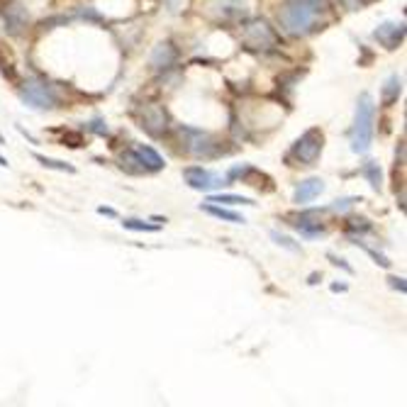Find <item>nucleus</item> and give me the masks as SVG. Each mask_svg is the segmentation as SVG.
<instances>
[{
	"label": "nucleus",
	"instance_id": "16",
	"mask_svg": "<svg viewBox=\"0 0 407 407\" xmlns=\"http://www.w3.org/2000/svg\"><path fill=\"white\" fill-rule=\"evenodd\" d=\"M400 93H403V81H400V76H390L386 81V86H383V101H386V105H393V103L400 98Z\"/></svg>",
	"mask_w": 407,
	"mask_h": 407
},
{
	"label": "nucleus",
	"instance_id": "13",
	"mask_svg": "<svg viewBox=\"0 0 407 407\" xmlns=\"http://www.w3.org/2000/svg\"><path fill=\"white\" fill-rule=\"evenodd\" d=\"M134 156L139 159L142 168H147V171H159V168L166 166V164H164V159L159 156V154L154 151L151 147L139 144V147H137V149H134Z\"/></svg>",
	"mask_w": 407,
	"mask_h": 407
},
{
	"label": "nucleus",
	"instance_id": "8",
	"mask_svg": "<svg viewBox=\"0 0 407 407\" xmlns=\"http://www.w3.org/2000/svg\"><path fill=\"white\" fill-rule=\"evenodd\" d=\"M142 127L151 137H159L166 130V110L161 105H147L144 113H142Z\"/></svg>",
	"mask_w": 407,
	"mask_h": 407
},
{
	"label": "nucleus",
	"instance_id": "20",
	"mask_svg": "<svg viewBox=\"0 0 407 407\" xmlns=\"http://www.w3.org/2000/svg\"><path fill=\"white\" fill-rule=\"evenodd\" d=\"M364 176L368 178V183H371L373 188L381 190V168H378V164L368 161L366 166H364Z\"/></svg>",
	"mask_w": 407,
	"mask_h": 407
},
{
	"label": "nucleus",
	"instance_id": "18",
	"mask_svg": "<svg viewBox=\"0 0 407 407\" xmlns=\"http://www.w3.org/2000/svg\"><path fill=\"white\" fill-rule=\"evenodd\" d=\"M122 227L132 229V232H159L161 224H149V222H144V219H125Z\"/></svg>",
	"mask_w": 407,
	"mask_h": 407
},
{
	"label": "nucleus",
	"instance_id": "7",
	"mask_svg": "<svg viewBox=\"0 0 407 407\" xmlns=\"http://www.w3.org/2000/svg\"><path fill=\"white\" fill-rule=\"evenodd\" d=\"M373 37L386 49H395L405 40V22H383V25H378V30L373 32Z\"/></svg>",
	"mask_w": 407,
	"mask_h": 407
},
{
	"label": "nucleus",
	"instance_id": "10",
	"mask_svg": "<svg viewBox=\"0 0 407 407\" xmlns=\"http://www.w3.org/2000/svg\"><path fill=\"white\" fill-rule=\"evenodd\" d=\"M183 132L190 137V142L185 144V149L193 154V156H210V154H212V139L205 134V132H200V130H183Z\"/></svg>",
	"mask_w": 407,
	"mask_h": 407
},
{
	"label": "nucleus",
	"instance_id": "23",
	"mask_svg": "<svg viewBox=\"0 0 407 407\" xmlns=\"http://www.w3.org/2000/svg\"><path fill=\"white\" fill-rule=\"evenodd\" d=\"M390 285H393V288H398L400 293H405V283H403V278H390Z\"/></svg>",
	"mask_w": 407,
	"mask_h": 407
},
{
	"label": "nucleus",
	"instance_id": "24",
	"mask_svg": "<svg viewBox=\"0 0 407 407\" xmlns=\"http://www.w3.org/2000/svg\"><path fill=\"white\" fill-rule=\"evenodd\" d=\"M93 130H96V132H101V134H105V132H108V127H103V122H101V120H96V122H93Z\"/></svg>",
	"mask_w": 407,
	"mask_h": 407
},
{
	"label": "nucleus",
	"instance_id": "21",
	"mask_svg": "<svg viewBox=\"0 0 407 407\" xmlns=\"http://www.w3.org/2000/svg\"><path fill=\"white\" fill-rule=\"evenodd\" d=\"M356 202H359V197H342V200L334 202L332 210H334V212H346L349 207H354Z\"/></svg>",
	"mask_w": 407,
	"mask_h": 407
},
{
	"label": "nucleus",
	"instance_id": "12",
	"mask_svg": "<svg viewBox=\"0 0 407 407\" xmlns=\"http://www.w3.org/2000/svg\"><path fill=\"white\" fill-rule=\"evenodd\" d=\"M176 59H178V52H176V47H173V44H168V42H164V44H159V47L151 52L149 62H151L154 69H168V66L176 64Z\"/></svg>",
	"mask_w": 407,
	"mask_h": 407
},
{
	"label": "nucleus",
	"instance_id": "2",
	"mask_svg": "<svg viewBox=\"0 0 407 407\" xmlns=\"http://www.w3.org/2000/svg\"><path fill=\"white\" fill-rule=\"evenodd\" d=\"M373 115H376L373 98L368 96V93H364V96L359 98V105H356L354 130H351V151H354V154H366L368 149H371Z\"/></svg>",
	"mask_w": 407,
	"mask_h": 407
},
{
	"label": "nucleus",
	"instance_id": "14",
	"mask_svg": "<svg viewBox=\"0 0 407 407\" xmlns=\"http://www.w3.org/2000/svg\"><path fill=\"white\" fill-rule=\"evenodd\" d=\"M3 15H5V25H8L10 32H20L22 27L27 25V18H30V15H27V10L22 8V5H18V3L8 5Z\"/></svg>",
	"mask_w": 407,
	"mask_h": 407
},
{
	"label": "nucleus",
	"instance_id": "19",
	"mask_svg": "<svg viewBox=\"0 0 407 407\" xmlns=\"http://www.w3.org/2000/svg\"><path fill=\"white\" fill-rule=\"evenodd\" d=\"M35 159L42 164L44 168H57V171H66V173H74L76 168L71 164H64V161H57V159H49V156H42V154H35Z\"/></svg>",
	"mask_w": 407,
	"mask_h": 407
},
{
	"label": "nucleus",
	"instance_id": "9",
	"mask_svg": "<svg viewBox=\"0 0 407 407\" xmlns=\"http://www.w3.org/2000/svg\"><path fill=\"white\" fill-rule=\"evenodd\" d=\"M249 10H246L244 0H219L217 3V18L224 22H241L246 20Z\"/></svg>",
	"mask_w": 407,
	"mask_h": 407
},
{
	"label": "nucleus",
	"instance_id": "3",
	"mask_svg": "<svg viewBox=\"0 0 407 407\" xmlns=\"http://www.w3.org/2000/svg\"><path fill=\"white\" fill-rule=\"evenodd\" d=\"M20 98L25 105L35 110H52L57 105V93H54V88L44 84V81H35V79L27 81V84L20 88Z\"/></svg>",
	"mask_w": 407,
	"mask_h": 407
},
{
	"label": "nucleus",
	"instance_id": "6",
	"mask_svg": "<svg viewBox=\"0 0 407 407\" xmlns=\"http://www.w3.org/2000/svg\"><path fill=\"white\" fill-rule=\"evenodd\" d=\"M183 176H185V183H188L193 190H214V188H222L224 185V176L207 171V168H202V166L185 168Z\"/></svg>",
	"mask_w": 407,
	"mask_h": 407
},
{
	"label": "nucleus",
	"instance_id": "5",
	"mask_svg": "<svg viewBox=\"0 0 407 407\" xmlns=\"http://www.w3.org/2000/svg\"><path fill=\"white\" fill-rule=\"evenodd\" d=\"M293 154L298 156L300 164H307V166L315 164L322 154V132L320 130H307L305 134L295 142Z\"/></svg>",
	"mask_w": 407,
	"mask_h": 407
},
{
	"label": "nucleus",
	"instance_id": "25",
	"mask_svg": "<svg viewBox=\"0 0 407 407\" xmlns=\"http://www.w3.org/2000/svg\"><path fill=\"white\" fill-rule=\"evenodd\" d=\"M98 212H101V214H108V217H115V210H113V207H98Z\"/></svg>",
	"mask_w": 407,
	"mask_h": 407
},
{
	"label": "nucleus",
	"instance_id": "17",
	"mask_svg": "<svg viewBox=\"0 0 407 407\" xmlns=\"http://www.w3.org/2000/svg\"><path fill=\"white\" fill-rule=\"evenodd\" d=\"M207 202H219V205H254V200L251 197H241V195H210V200Z\"/></svg>",
	"mask_w": 407,
	"mask_h": 407
},
{
	"label": "nucleus",
	"instance_id": "1",
	"mask_svg": "<svg viewBox=\"0 0 407 407\" xmlns=\"http://www.w3.org/2000/svg\"><path fill=\"white\" fill-rule=\"evenodd\" d=\"M320 5L310 3V0H290L283 10H280V25L288 35L302 37L315 27V20L320 15Z\"/></svg>",
	"mask_w": 407,
	"mask_h": 407
},
{
	"label": "nucleus",
	"instance_id": "4",
	"mask_svg": "<svg viewBox=\"0 0 407 407\" xmlns=\"http://www.w3.org/2000/svg\"><path fill=\"white\" fill-rule=\"evenodd\" d=\"M241 42L249 49H271L278 42V37L266 20H251L241 30Z\"/></svg>",
	"mask_w": 407,
	"mask_h": 407
},
{
	"label": "nucleus",
	"instance_id": "11",
	"mask_svg": "<svg viewBox=\"0 0 407 407\" xmlns=\"http://www.w3.org/2000/svg\"><path fill=\"white\" fill-rule=\"evenodd\" d=\"M322 190H324V180L322 178H307V180H302L298 188H295L293 200L298 202V205H305V202L315 200Z\"/></svg>",
	"mask_w": 407,
	"mask_h": 407
},
{
	"label": "nucleus",
	"instance_id": "22",
	"mask_svg": "<svg viewBox=\"0 0 407 407\" xmlns=\"http://www.w3.org/2000/svg\"><path fill=\"white\" fill-rule=\"evenodd\" d=\"M271 236H273V239H276V244L285 246V249H290V251H300V246H298V244H293V239H288V236H285V234L271 232Z\"/></svg>",
	"mask_w": 407,
	"mask_h": 407
},
{
	"label": "nucleus",
	"instance_id": "15",
	"mask_svg": "<svg viewBox=\"0 0 407 407\" xmlns=\"http://www.w3.org/2000/svg\"><path fill=\"white\" fill-rule=\"evenodd\" d=\"M200 210H205L207 214H212V217L224 219V222H232V224H244V222H246V219L241 217V214H236V212H232V210H227V207L212 205V202H207V205H200Z\"/></svg>",
	"mask_w": 407,
	"mask_h": 407
}]
</instances>
